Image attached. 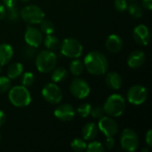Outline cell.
<instances>
[{
	"label": "cell",
	"instance_id": "cell-1",
	"mask_svg": "<svg viewBox=\"0 0 152 152\" xmlns=\"http://www.w3.org/2000/svg\"><path fill=\"white\" fill-rule=\"evenodd\" d=\"M83 63L86 70L91 75L94 76H102L106 74L109 67V62L106 56L97 51H93L87 53Z\"/></svg>",
	"mask_w": 152,
	"mask_h": 152
},
{
	"label": "cell",
	"instance_id": "cell-2",
	"mask_svg": "<svg viewBox=\"0 0 152 152\" xmlns=\"http://www.w3.org/2000/svg\"><path fill=\"white\" fill-rule=\"evenodd\" d=\"M126 109V101L124 97H122L120 94H112L107 98V100L104 102L103 110L104 112L113 118L120 117Z\"/></svg>",
	"mask_w": 152,
	"mask_h": 152
},
{
	"label": "cell",
	"instance_id": "cell-3",
	"mask_svg": "<svg viewBox=\"0 0 152 152\" xmlns=\"http://www.w3.org/2000/svg\"><path fill=\"white\" fill-rule=\"evenodd\" d=\"M57 64L56 54L50 50L41 51L36 58V66L38 71L41 73L51 72Z\"/></svg>",
	"mask_w": 152,
	"mask_h": 152
},
{
	"label": "cell",
	"instance_id": "cell-4",
	"mask_svg": "<svg viewBox=\"0 0 152 152\" xmlns=\"http://www.w3.org/2000/svg\"><path fill=\"white\" fill-rule=\"evenodd\" d=\"M8 98L12 104L18 108L27 107L31 102V95L27 87L17 86L12 87L8 94Z\"/></svg>",
	"mask_w": 152,
	"mask_h": 152
},
{
	"label": "cell",
	"instance_id": "cell-5",
	"mask_svg": "<svg viewBox=\"0 0 152 152\" xmlns=\"http://www.w3.org/2000/svg\"><path fill=\"white\" fill-rule=\"evenodd\" d=\"M20 15L25 22L29 24H39L45 19V12L43 10L35 4L23 7L20 12Z\"/></svg>",
	"mask_w": 152,
	"mask_h": 152
},
{
	"label": "cell",
	"instance_id": "cell-6",
	"mask_svg": "<svg viewBox=\"0 0 152 152\" xmlns=\"http://www.w3.org/2000/svg\"><path fill=\"white\" fill-rule=\"evenodd\" d=\"M61 53L68 58L77 59L79 58L83 53V45L78 40L69 37L62 41L61 45Z\"/></svg>",
	"mask_w": 152,
	"mask_h": 152
},
{
	"label": "cell",
	"instance_id": "cell-7",
	"mask_svg": "<svg viewBox=\"0 0 152 152\" xmlns=\"http://www.w3.org/2000/svg\"><path fill=\"white\" fill-rule=\"evenodd\" d=\"M120 144L122 149H124L126 151H135L139 145L138 134L131 128L124 129L120 136Z\"/></svg>",
	"mask_w": 152,
	"mask_h": 152
},
{
	"label": "cell",
	"instance_id": "cell-8",
	"mask_svg": "<svg viewBox=\"0 0 152 152\" xmlns=\"http://www.w3.org/2000/svg\"><path fill=\"white\" fill-rule=\"evenodd\" d=\"M148 91L145 86L141 85H135L132 86L127 92L128 102L135 106L141 105L147 100Z\"/></svg>",
	"mask_w": 152,
	"mask_h": 152
},
{
	"label": "cell",
	"instance_id": "cell-9",
	"mask_svg": "<svg viewBox=\"0 0 152 152\" xmlns=\"http://www.w3.org/2000/svg\"><path fill=\"white\" fill-rule=\"evenodd\" d=\"M43 98L51 104H57L62 99V92L54 83L45 85L42 89Z\"/></svg>",
	"mask_w": 152,
	"mask_h": 152
},
{
	"label": "cell",
	"instance_id": "cell-10",
	"mask_svg": "<svg viewBox=\"0 0 152 152\" xmlns=\"http://www.w3.org/2000/svg\"><path fill=\"white\" fill-rule=\"evenodd\" d=\"M69 91L71 94L77 99H85L90 94V86L82 78H74L69 85Z\"/></svg>",
	"mask_w": 152,
	"mask_h": 152
},
{
	"label": "cell",
	"instance_id": "cell-11",
	"mask_svg": "<svg viewBox=\"0 0 152 152\" xmlns=\"http://www.w3.org/2000/svg\"><path fill=\"white\" fill-rule=\"evenodd\" d=\"M98 128L99 131H101L106 137H114L118 132V126L117 122L110 116H103L102 118H100Z\"/></svg>",
	"mask_w": 152,
	"mask_h": 152
},
{
	"label": "cell",
	"instance_id": "cell-12",
	"mask_svg": "<svg viewBox=\"0 0 152 152\" xmlns=\"http://www.w3.org/2000/svg\"><path fill=\"white\" fill-rule=\"evenodd\" d=\"M24 38L25 41L27 43L28 45L33 46V47H38L41 43L43 42V34L41 32V30H39L37 28L28 26L25 31V35H24Z\"/></svg>",
	"mask_w": 152,
	"mask_h": 152
},
{
	"label": "cell",
	"instance_id": "cell-13",
	"mask_svg": "<svg viewBox=\"0 0 152 152\" xmlns=\"http://www.w3.org/2000/svg\"><path fill=\"white\" fill-rule=\"evenodd\" d=\"M54 116L57 119L61 121L68 122V121H71L75 118L76 111L72 105L64 103V104H61L55 109Z\"/></svg>",
	"mask_w": 152,
	"mask_h": 152
},
{
	"label": "cell",
	"instance_id": "cell-14",
	"mask_svg": "<svg viewBox=\"0 0 152 152\" xmlns=\"http://www.w3.org/2000/svg\"><path fill=\"white\" fill-rule=\"evenodd\" d=\"M133 36L135 42L141 45H147L151 41V32L145 25L136 26L134 29Z\"/></svg>",
	"mask_w": 152,
	"mask_h": 152
},
{
	"label": "cell",
	"instance_id": "cell-15",
	"mask_svg": "<svg viewBox=\"0 0 152 152\" xmlns=\"http://www.w3.org/2000/svg\"><path fill=\"white\" fill-rule=\"evenodd\" d=\"M145 60V53L141 50H135L128 55L127 64L132 69H138L144 64Z\"/></svg>",
	"mask_w": 152,
	"mask_h": 152
},
{
	"label": "cell",
	"instance_id": "cell-16",
	"mask_svg": "<svg viewBox=\"0 0 152 152\" xmlns=\"http://www.w3.org/2000/svg\"><path fill=\"white\" fill-rule=\"evenodd\" d=\"M106 47L109 52L112 53H117L121 51L123 47V40L122 38L115 34L109 36L106 41Z\"/></svg>",
	"mask_w": 152,
	"mask_h": 152
},
{
	"label": "cell",
	"instance_id": "cell-17",
	"mask_svg": "<svg viewBox=\"0 0 152 152\" xmlns=\"http://www.w3.org/2000/svg\"><path fill=\"white\" fill-rule=\"evenodd\" d=\"M105 82H106V85L112 90H118L121 88L123 85L122 77L118 73L114 72V71L108 72L106 74Z\"/></svg>",
	"mask_w": 152,
	"mask_h": 152
},
{
	"label": "cell",
	"instance_id": "cell-18",
	"mask_svg": "<svg viewBox=\"0 0 152 152\" xmlns=\"http://www.w3.org/2000/svg\"><path fill=\"white\" fill-rule=\"evenodd\" d=\"M99 133L98 126L93 122L86 123L82 128V135L83 138L86 141H93L94 140Z\"/></svg>",
	"mask_w": 152,
	"mask_h": 152
},
{
	"label": "cell",
	"instance_id": "cell-19",
	"mask_svg": "<svg viewBox=\"0 0 152 152\" xmlns=\"http://www.w3.org/2000/svg\"><path fill=\"white\" fill-rule=\"evenodd\" d=\"M13 55V49L8 44L0 45V67L6 65Z\"/></svg>",
	"mask_w": 152,
	"mask_h": 152
},
{
	"label": "cell",
	"instance_id": "cell-20",
	"mask_svg": "<svg viewBox=\"0 0 152 152\" xmlns=\"http://www.w3.org/2000/svg\"><path fill=\"white\" fill-rule=\"evenodd\" d=\"M23 72L22 64L20 62H14L11 64L7 69V76L10 79H14L20 77Z\"/></svg>",
	"mask_w": 152,
	"mask_h": 152
},
{
	"label": "cell",
	"instance_id": "cell-21",
	"mask_svg": "<svg viewBox=\"0 0 152 152\" xmlns=\"http://www.w3.org/2000/svg\"><path fill=\"white\" fill-rule=\"evenodd\" d=\"M43 40H44V44H45V47L50 51L53 52V51L57 50L60 46V41H59L58 37L53 34L46 35V37Z\"/></svg>",
	"mask_w": 152,
	"mask_h": 152
},
{
	"label": "cell",
	"instance_id": "cell-22",
	"mask_svg": "<svg viewBox=\"0 0 152 152\" xmlns=\"http://www.w3.org/2000/svg\"><path fill=\"white\" fill-rule=\"evenodd\" d=\"M52 71V80L55 83L62 82L68 77V71L63 67H58L56 69L54 68Z\"/></svg>",
	"mask_w": 152,
	"mask_h": 152
},
{
	"label": "cell",
	"instance_id": "cell-23",
	"mask_svg": "<svg viewBox=\"0 0 152 152\" xmlns=\"http://www.w3.org/2000/svg\"><path fill=\"white\" fill-rule=\"evenodd\" d=\"M84 68V63L80 60H77V58L76 60H73L69 65V70L73 76H79L83 72Z\"/></svg>",
	"mask_w": 152,
	"mask_h": 152
},
{
	"label": "cell",
	"instance_id": "cell-24",
	"mask_svg": "<svg viewBox=\"0 0 152 152\" xmlns=\"http://www.w3.org/2000/svg\"><path fill=\"white\" fill-rule=\"evenodd\" d=\"M128 12L130 13L131 16H133L134 18L135 19H139L141 18L142 15H143V10H142V7L137 4V3H133L131 4L128 7Z\"/></svg>",
	"mask_w": 152,
	"mask_h": 152
},
{
	"label": "cell",
	"instance_id": "cell-25",
	"mask_svg": "<svg viewBox=\"0 0 152 152\" xmlns=\"http://www.w3.org/2000/svg\"><path fill=\"white\" fill-rule=\"evenodd\" d=\"M40 30L41 32H43L45 35H49V34H53L54 31V26L53 23L49 20H43L40 23Z\"/></svg>",
	"mask_w": 152,
	"mask_h": 152
},
{
	"label": "cell",
	"instance_id": "cell-26",
	"mask_svg": "<svg viewBox=\"0 0 152 152\" xmlns=\"http://www.w3.org/2000/svg\"><path fill=\"white\" fill-rule=\"evenodd\" d=\"M71 149L74 151L81 152L84 151L86 149V143L84 140L80 139V138H76L71 142Z\"/></svg>",
	"mask_w": 152,
	"mask_h": 152
},
{
	"label": "cell",
	"instance_id": "cell-27",
	"mask_svg": "<svg viewBox=\"0 0 152 152\" xmlns=\"http://www.w3.org/2000/svg\"><path fill=\"white\" fill-rule=\"evenodd\" d=\"M35 82V77L31 72H25L21 77V86L25 87H30Z\"/></svg>",
	"mask_w": 152,
	"mask_h": 152
},
{
	"label": "cell",
	"instance_id": "cell-28",
	"mask_svg": "<svg viewBox=\"0 0 152 152\" xmlns=\"http://www.w3.org/2000/svg\"><path fill=\"white\" fill-rule=\"evenodd\" d=\"M86 150L88 152H104L105 148L100 142L94 141V142H91L90 143H88V145L86 144Z\"/></svg>",
	"mask_w": 152,
	"mask_h": 152
},
{
	"label": "cell",
	"instance_id": "cell-29",
	"mask_svg": "<svg viewBox=\"0 0 152 152\" xmlns=\"http://www.w3.org/2000/svg\"><path fill=\"white\" fill-rule=\"evenodd\" d=\"M91 110H92V106L89 103H83L77 108V111L81 118H86L91 113Z\"/></svg>",
	"mask_w": 152,
	"mask_h": 152
},
{
	"label": "cell",
	"instance_id": "cell-30",
	"mask_svg": "<svg viewBox=\"0 0 152 152\" xmlns=\"http://www.w3.org/2000/svg\"><path fill=\"white\" fill-rule=\"evenodd\" d=\"M19 15H20V12L16 6L7 8V10L5 11V16L8 18V20H12V21L16 20L19 18Z\"/></svg>",
	"mask_w": 152,
	"mask_h": 152
},
{
	"label": "cell",
	"instance_id": "cell-31",
	"mask_svg": "<svg viewBox=\"0 0 152 152\" xmlns=\"http://www.w3.org/2000/svg\"><path fill=\"white\" fill-rule=\"evenodd\" d=\"M11 87V81L8 77L0 76V94L7 92Z\"/></svg>",
	"mask_w": 152,
	"mask_h": 152
},
{
	"label": "cell",
	"instance_id": "cell-32",
	"mask_svg": "<svg viewBox=\"0 0 152 152\" xmlns=\"http://www.w3.org/2000/svg\"><path fill=\"white\" fill-rule=\"evenodd\" d=\"M90 114L92 115V117H93L94 118H95V119H100V118H102L104 116L105 112H104L103 107L97 106V107H95V108H94V109L91 110V113H90Z\"/></svg>",
	"mask_w": 152,
	"mask_h": 152
},
{
	"label": "cell",
	"instance_id": "cell-33",
	"mask_svg": "<svg viewBox=\"0 0 152 152\" xmlns=\"http://www.w3.org/2000/svg\"><path fill=\"white\" fill-rule=\"evenodd\" d=\"M115 8L118 12H125L127 10V0H115Z\"/></svg>",
	"mask_w": 152,
	"mask_h": 152
},
{
	"label": "cell",
	"instance_id": "cell-34",
	"mask_svg": "<svg viewBox=\"0 0 152 152\" xmlns=\"http://www.w3.org/2000/svg\"><path fill=\"white\" fill-rule=\"evenodd\" d=\"M35 54H36V47H33L30 45H28V47L25 48L24 53H23V55L26 58H32Z\"/></svg>",
	"mask_w": 152,
	"mask_h": 152
},
{
	"label": "cell",
	"instance_id": "cell-35",
	"mask_svg": "<svg viewBox=\"0 0 152 152\" xmlns=\"http://www.w3.org/2000/svg\"><path fill=\"white\" fill-rule=\"evenodd\" d=\"M105 146L109 150L113 149L114 146H115V140H114V138L113 137H107L106 142H105Z\"/></svg>",
	"mask_w": 152,
	"mask_h": 152
},
{
	"label": "cell",
	"instance_id": "cell-36",
	"mask_svg": "<svg viewBox=\"0 0 152 152\" xmlns=\"http://www.w3.org/2000/svg\"><path fill=\"white\" fill-rule=\"evenodd\" d=\"M145 141H146V143H147L148 147H149V148H151V147L152 146V130L151 129H150V130L147 132V134H146V135H145Z\"/></svg>",
	"mask_w": 152,
	"mask_h": 152
},
{
	"label": "cell",
	"instance_id": "cell-37",
	"mask_svg": "<svg viewBox=\"0 0 152 152\" xmlns=\"http://www.w3.org/2000/svg\"><path fill=\"white\" fill-rule=\"evenodd\" d=\"M3 4L4 5L5 8H11L15 6L16 4V0H3Z\"/></svg>",
	"mask_w": 152,
	"mask_h": 152
},
{
	"label": "cell",
	"instance_id": "cell-38",
	"mask_svg": "<svg viewBox=\"0 0 152 152\" xmlns=\"http://www.w3.org/2000/svg\"><path fill=\"white\" fill-rule=\"evenodd\" d=\"M142 4L148 11H151L152 9V0H142Z\"/></svg>",
	"mask_w": 152,
	"mask_h": 152
},
{
	"label": "cell",
	"instance_id": "cell-39",
	"mask_svg": "<svg viewBox=\"0 0 152 152\" xmlns=\"http://www.w3.org/2000/svg\"><path fill=\"white\" fill-rule=\"evenodd\" d=\"M5 11H6V9H5L4 5L0 4V20H2L3 18L5 17Z\"/></svg>",
	"mask_w": 152,
	"mask_h": 152
},
{
	"label": "cell",
	"instance_id": "cell-40",
	"mask_svg": "<svg viewBox=\"0 0 152 152\" xmlns=\"http://www.w3.org/2000/svg\"><path fill=\"white\" fill-rule=\"evenodd\" d=\"M5 119H6V117H5L4 112L2 111V110H0V126H2L4 124Z\"/></svg>",
	"mask_w": 152,
	"mask_h": 152
},
{
	"label": "cell",
	"instance_id": "cell-41",
	"mask_svg": "<svg viewBox=\"0 0 152 152\" xmlns=\"http://www.w3.org/2000/svg\"><path fill=\"white\" fill-rule=\"evenodd\" d=\"M142 152H149V149L146 148V149H142Z\"/></svg>",
	"mask_w": 152,
	"mask_h": 152
},
{
	"label": "cell",
	"instance_id": "cell-42",
	"mask_svg": "<svg viewBox=\"0 0 152 152\" xmlns=\"http://www.w3.org/2000/svg\"><path fill=\"white\" fill-rule=\"evenodd\" d=\"M20 1H21V2H28V1H29V0H20Z\"/></svg>",
	"mask_w": 152,
	"mask_h": 152
},
{
	"label": "cell",
	"instance_id": "cell-43",
	"mask_svg": "<svg viewBox=\"0 0 152 152\" xmlns=\"http://www.w3.org/2000/svg\"><path fill=\"white\" fill-rule=\"evenodd\" d=\"M129 1H133L134 2V1H136V0H129Z\"/></svg>",
	"mask_w": 152,
	"mask_h": 152
},
{
	"label": "cell",
	"instance_id": "cell-44",
	"mask_svg": "<svg viewBox=\"0 0 152 152\" xmlns=\"http://www.w3.org/2000/svg\"><path fill=\"white\" fill-rule=\"evenodd\" d=\"M0 141H1V133H0Z\"/></svg>",
	"mask_w": 152,
	"mask_h": 152
}]
</instances>
